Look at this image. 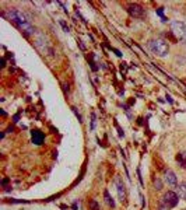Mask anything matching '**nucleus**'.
I'll use <instances>...</instances> for the list:
<instances>
[{
    "mask_svg": "<svg viewBox=\"0 0 186 210\" xmlns=\"http://www.w3.org/2000/svg\"><path fill=\"white\" fill-rule=\"evenodd\" d=\"M165 176V182L169 185V186H176L178 184V179H176V175H175V172L172 170H167L164 174Z\"/></svg>",
    "mask_w": 186,
    "mask_h": 210,
    "instance_id": "nucleus-7",
    "label": "nucleus"
},
{
    "mask_svg": "<svg viewBox=\"0 0 186 210\" xmlns=\"http://www.w3.org/2000/svg\"><path fill=\"white\" fill-rule=\"evenodd\" d=\"M171 32L173 37L181 41V42L186 43V24L182 21H172L171 22Z\"/></svg>",
    "mask_w": 186,
    "mask_h": 210,
    "instance_id": "nucleus-3",
    "label": "nucleus"
},
{
    "mask_svg": "<svg viewBox=\"0 0 186 210\" xmlns=\"http://www.w3.org/2000/svg\"><path fill=\"white\" fill-rule=\"evenodd\" d=\"M127 11L132 17H136V18H141L144 17V9L141 6L136 4V3H130L127 4Z\"/></svg>",
    "mask_w": 186,
    "mask_h": 210,
    "instance_id": "nucleus-5",
    "label": "nucleus"
},
{
    "mask_svg": "<svg viewBox=\"0 0 186 210\" xmlns=\"http://www.w3.org/2000/svg\"><path fill=\"white\" fill-rule=\"evenodd\" d=\"M178 196L186 200V182H182L178 185Z\"/></svg>",
    "mask_w": 186,
    "mask_h": 210,
    "instance_id": "nucleus-9",
    "label": "nucleus"
},
{
    "mask_svg": "<svg viewBox=\"0 0 186 210\" xmlns=\"http://www.w3.org/2000/svg\"><path fill=\"white\" fill-rule=\"evenodd\" d=\"M154 186H155L157 191H161V189H162V182H161L160 178H155V179H154Z\"/></svg>",
    "mask_w": 186,
    "mask_h": 210,
    "instance_id": "nucleus-12",
    "label": "nucleus"
},
{
    "mask_svg": "<svg viewBox=\"0 0 186 210\" xmlns=\"http://www.w3.org/2000/svg\"><path fill=\"white\" fill-rule=\"evenodd\" d=\"M90 207L92 210H100V207H98V203H97L95 200H94V199H92V200L90 202Z\"/></svg>",
    "mask_w": 186,
    "mask_h": 210,
    "instance_id": "nucleus-13",
    "label": "nucleus"
},
{
    "mask_svg": "<svg viewBox=\"0 0 186 210\" xmlns=\"http://www.w3.org/2000/svg\"><path fill=\"white\" fill-rule=\"evenodd\" d=\"M4 16L9 18L11 22H14L16 25L20 28V30L24 32L25 35H31L34 34V27L28 21V18L24 16V14L17 9H9L7 11L4 13Z\"/></svg>",
    "mask_w": 186,
    "mask_h": 210,
    "instance_id": "nucleus-1",
    "label": "nucleus"
},
{
    "mask_svg": "<svg viewBox=\"0 0 186 210\" xmlns=\"http://www.w3.org/2000/svg\"><path fill=\"white\" fill-rule=\"evenodd\" d=\"M176 161L182 168H186V153H179L176 155Z\"/></svg>",
    "mask_w": 186,
    "mask_h": 210,
    "instance_id": "nucleus-10",
    "label": "nucleus"
},
{
    "mask_svg": "<svg viewBox=\"0 0 186 210\" xmlns=\"http://www.w3.org/2000/svg\"><path fill=\"white\" fill-rule=\"evenodd\" d=\"M104 196H105V202H106L111 207H115V200L111 197V195H109L108 191H105V192H104Z\"/></svg>",
    "mask_w": 186,
    "mask_h": 210,
    "instance_id": "nucleus-11",
    "label": "nucleus"
},
{
    "mask_svg": "<svg viewBox=\"0 0 186 210\" xmlns=\"http://www.w3.org/2000/svg\"><path fill=\"white\" fill-rule=\"evenodd\" d=\"M157 14H160V16H161L162 21H167V18H165V17H164V14H162V9H158V10H157Z\"/></svg>",
    "mask_w": 186,
    "mask_h": 210,
    "instance_id": "nucleus-14",
    "label": "nucleus"
},
{
    "mask_svg": "<svg viewBox=\"0 0 186 210\" xmlns=\"http://www.w3.org/2000/svg\"><path fill=\"white\" fill-rule=\"evenodd\" d=\"M43 139H45V136H43V133L41 130H34L32 132V143H35V144H42Z\"/></svg>",
    "mask_w": 186,
    "mask_h": 210,
    "instance_id": "nucleus-8",
    "label": "nucleus"
},
{
    "mask_svg": "<svg viewBox=\"0 0 186 210\" xmlns=\"http://www.w3.org/2000/svg\"><path fill=\"white\" fill-rule=\"evenodd\" d=\"M178 202H179V196H178V193L172 192V191H168V192L164 193V196L161 199V205H164L165 207H168V209H172L175 206L178 205Z\"/></svg>",
    "mask_w": 186,
    "mask_h": 210,
    "instance_id": "nucleus-4",
    "label": "nucleus"
},
{
    "mask_svg": "<svg viewBox=\"0 0 186 210\" xmlns=\"http://www.w3.org/2000/svg\"><path fill=\"white\" fill-rule=\"evenodd\" d=\"M115 184H116V191H118V197H119V200L123 202L126 199V188H125V184L122 182V179L118 176L116 181H115Z\"/></svg>",
    "mask_w": 186,
    "mask_h": 210,
    "instance_id": "nucleus-6",
    "label": "nucleus"
},
{
    "mask_svg": "<svg viewBox=\"0 0 186 210\" xmlns=\"http://www.w3.org/2000/svg\"><path fill=\"white\" fill-rule=\"evenodd\" d=\"M148 48H150V51H151L154 55L160 56V58H164V56L169 52L168 43L165 42V41H162V39H151V41L148 42Z\"/></svg>",
    "mask_w": 186,
    "mask_h": 210,
    "instance_id": "nucleus-2",
    "label": "nucleus"
},
{
    "mask_svg": "<svg viewBox=\"0 0 186 210\" xmlns=\"http://www.w3.org/2000/svg\"><path fill=\"white\" fill-rule=\"evenodd\" d=\"M158 210H169V209H168V207H165L164 205H161V203H160V207H158Z\"/></svg>",
    "mask_w": 186,
    "mask_h": 210,
    "instance_id": "nucleus-15",
    "label": "nucleus"
}]
</instances>
